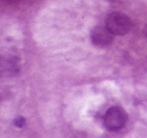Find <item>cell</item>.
<instances>
[{"label": "cell", "mask_w": 147, "mask_h": 138, "mask_svg": "<svg viewBox=\"0 0 147 138\" xmlns=\"http://www.w3.org/2000/svg\"><path fill=\"white\" fill-rule=\"evenodd\" d=\"M144 32H145V35H146V37H147V24H146V26H145Z\"/></svg>", "instance_id": "cell-6"}, {"label": "cell", "mask_w": 147, "mask_h": 138, "mask_svg": "<svg viewBox=\"0 0 147 138\" xmlns=\"http://www.w3.org/2000/svg\"><path fill=\"white\" fill-rule=\"evenodd\" d=\"M1 70L6 75H14L19 70V62L17 57H9L1 63Z\"/></svg>", "instance_id": "cell-4"}, {"label": "cell", "mask_w": 147, "mask_h": 138, "mask_svg": "<svg viewBox=\"0 0 147 138\" xmlns=\"http://www.w3.org/2000/svg\"><path fill=\"white\" fill-rule=\"evenodd\" d=\"M111 1H117V0H111Z\"/></svg>", "instance_id": "cell-7"}, {"label": "cell", "mask_w": 147, "mask_h": 138, "mask_svg": "<svg viewBox=\"0 0 147 138\" xmlns=\"http://www.w3.org/2000/svg\"><path fill=\"white\" fill-rule=\"evenodd\" d=\"M14 125L18 128H22L25 125V119L23 117H17L14 120Z\"/></svg>", "instance_id": "cell-5"}, {"label": "cell", "mask_w": 147, "mask_h": 138, "mask_svg": "<svg viewBox=\"0 0 147 138\" xmlns=\"http://www.w3.org/2000/svg\"><path fill=\"white\" fill-rule=\"evenodd\" d=\"M113 33L108 29L107 26H96L92 30L91 39L96 47H106L111 45L113 41Z\"/></svg>", "instance_id": "cell-3"}, {"label": "cell", "mask_w": 147, "mask_h": 138, "mask_svg": "<svg viewBox=\"0 0 147 138\" xmlns=\"http://www.w3.org/2000/svg\"><path fill=\"white\" fill-rule=\"evenodd\" d=\"M131 20L122 12H113L107 17L106 26L115 35H124L130 30Z\"/></svg>", "instance_id": "cell-1"}, {"label": "cell", "mask_w": 147, "mask_h": 138, "mask_svg": "<svg viewBox=\"0 0 147 138\" xmlns=\"http://www.w3.org/2000/svg\"><path fill=\"white\" fill-rule=\"evenodd\" d=\"M127 121V115L121 107H112L107 111L104 117V125L108 130L115 131L124 127Z\"/></svg>", "instance_id": "cell-2"}]
</instances>
